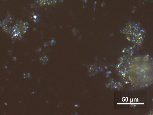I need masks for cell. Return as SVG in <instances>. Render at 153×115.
I'll list each match as a JSON object with an SVG mask.
<instances>
[{"instance_id": "obj_1", "label": "cell", "mask_w": 153, "mask_h": 115, "mask_svg": "<svg viewBox=\"0 0 153 115\" xmlns=\"http://www.w3.org/2000/svg\"><path fill=\"white\" fill-rule=\"evenodd\" d=\"M58 0H37L38 4L40 5H51L54 4Z\"/></svg>"}]
</instances>
